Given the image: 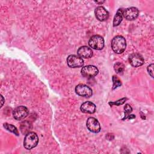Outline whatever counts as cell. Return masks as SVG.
I'll use <instances>...</instances> for the list:
<instances>
[{
  "instance_id": "obj_14",
  "label": "cell",
  "mask_w": 154,
  "mask_h": 154,
  "mask_svg": "<svg viewBox=\"0 0 154 154\" xmlns=\"http://www.w3.org/2000/svg\"><path fill=\"white\" fill-rule=\"evenodd\" d=\"M123 10L122 8H119L116 15L114 16V19H113V26H118L122 21L123 19Z\"/></svg>"
},
{
  "instance_id": "obj_12",
  "label": "cell",
  "mask_w": 154,
  "mask_h": 154,
  "mask_svg": "<svg viewBox=\"0 0 154 154\" xmlns=\"http://www.w3.org/2000/svg\"><path fill=\"white\" fill-rule=\"evenodd\" d=\"M78 55L84 58H90L93 56V52L91 48L87 46H82L80 47L77 51Z\"/></svg>"
},
{
  "instance_id": "obj_21",
  "label": "cell",
  "mask_w": 154,
  "mask_h": 154,
  "mask_svg": "<svg viewBox=\"0 0 154 154\" xmlns=\"http://www.w3.org/2000/svg\"><path fill=\"white\" fill-rule=\"evenodd\" d=\"M1 101H2V103H1V106H2V105H3V103H4V98H3V97L1 96Z\"/></svg>"
},
{
  "instance_id": "obj_18",
  "label": "cell",
  "mask_w": 154,
  "mask_h": 154,
  "mask_svg": "<svg viewBox=\"0 0 154 154\" xmlns=\"http://www.w3.org/2000/svg\"><path fill=\"white\" fill-rule=\"evenodd\" d=\"M124 109H125V117L123 119V120H124L125 119H126L128 117V116H129V114L132 111V108L129 104H126L125 106H124Z\"/></svg>"
},
{
  "instance_id": "obj_1",
  "label": "cell",
  "mask_w": 154,
  "mask_h": 154,
  "mask_svg": "<svg viewBox=\"0 0 154 154\" xmlns=\"http://www.w3.org/2000/svg\"><path fill=\"white\" fill-rule=\"evenodd\" d=\"M126 47L125 38L122 35L115 36L111 41V48L116 54L123 53Z\"/></svg>"
},
{
  "instance_id": "obj_16",
  "label": "cell",
  "mask_w": 154,
  "mask_h": 154,
  "mask_svg": "<svg viewBox=\"0 0 154 154\" xmlns=\"http://www.w3.org/2000/svg\"><path fill=\"white\" fill-rule=\"evenodd\" d=\"M4 127L8 130V131L14 133V134H16L17 136H19V132L17 129L13 125L11 124H8V123H4Z\"/></svg>"
},
{
  "instance_id": "obj_22",
  "label": "cell",
  "mask_w": 154,
  "mask_h": 154,
  "mask_svg": "<svg viewBox=\"0 0 154 154\" xmlns=\"http://www.w3.org/2000/svg\"><path fill=\"white\" fill-rule=\"evenodd\" d=\"M96 3H99V4H102L103 2H104V1H102V2H98V1H95Z\"/></svg>"
},
{
  "instance_id": "obj_7",
  "label": "cell",
  "mask_w": 154,
  "mask_h": 154,
  "mask_svg": "<svg viewBox=\"0 0 154 154\" xmlns=\"http://www.w3.org/2000/svg\"><path fill=\"white\" fill-rule=\"evenodd\" d=\"M99 72L98 69L93 65H88L82 68L81 73L84 77L93 78L97 75Z\"/></svg>"
},
{
  "instance_id": "obj_15",
  "label": "cell",
  "mask_w": 154,
  "mask_h": 154,
  "mask_svg": "<svg viewBox=\"0 0 154 154\" xmlns=\"http://www.w3.org/2000/svg\"><path fill=\"white\" fill-rule=\"evenodd\" d=\"M114 69L117 74L122 75V74H123V73L124 72L125 66L122 63L118 62V63H116L114 65Z\"/></svg>"
},
{
  "instance_id": "obj_2",
  "label": "cell",
  "mask_w": 154,
  "mask_h": 154,
  "mask_svg": "<svg viewBox=\"0 0 154 154\" xmlns=\"http://www.w3.org/2000/svg\"><path fill=\"white\" fill-rule=\"evenodd\" d=\"M38 143V137L34 132H28L23 140V146L27 150H30L37 146Z\"/></svg>"
},
{
  "instance_id": "obj_8",
  "label": "cell",
  "mask_w": 154,
  "mask_h": 154,
  "mask_svg": "<svg viewBox=\"0 0 154 154\" xmlns=\"http://www.w3.org/2000/svg\"><path fill=\"white\" fill-rule=\"evenodd\" d=\"M139 14V11L137 8L132 7L126 8L123 11V16L128 20L136 19Z\"/></svg>"
},
{
  "instance_id": "obj_10",
  "label": "cell",
  "mask_w": 154,
  "mask_h": 154,
  "mask_svg": "<svg viewBox=\"0 0 154 154\" xmlns=\"http://www.w3.org/2000/svg\"><path fill=\"white\" fill-rule=\"evenodd\" d=\"M129 61L130 64L135 67H140L144 63L143 57L138 53H133L131 54L129 57Z\"/></svg>"
},
{
  "instance_id": "obj_5",
  "label": "cell",
  "mask_w": 154,
  "mask_h": 154,
  "mask_svg": "<svg viewBox=\"0 0 154 154\" xmlns=\"http://www.w3.org/2000/svg\"><path fill=\"white\" fill-rule=\"evenodd\" d=\"M75 92L80 96L85 97H90L93 94L91 88L85 84H78L75 87Z\"/></svg>"
},
{
  "instance_id": "obj_20",
  "label": "cell",
  "mask_w": 154,
  "mask_h": 154,
  "mask_svg": "<svg viewBox=\"0 0 154 154\" xmlns=\"http://www.w3.org/2000/svg\"><path fill=\"white\" fill-rule=\"evenodd\" d=\"M147 72L150 76L152 78H153V64H151L147 67Z\"/></svg>"
},
{
  "instance_id": "obj_3",
  "label": "cell",
  "mask_w": 154,
  "mask_h": 154,
  "mask_svg": "<svg viewBox=\"0 0 154 154\" xmlns=\"http://www.w3.org/2000/svg\"><path fill=\"white\" fill-rule=\"evenodd\" d=\"M88 45L94 49L102 50L104 47V39L99 35H94L89 39Z\"/></svg>"
},
{
  "instance_id": "obj_6",
  "label": "cell",
  "mask_w": 154,
  "mask_h": 154,
  "mask_svg": "<svg viewBox=\"0 0 154 154\" xmlns=\"http://www.w3.org/2000/svg\"><path fill=\"white\" fill-rule=\"evenodd\" d=\"M29 113L28 109L23 105L16 107L13 111V117L17 120H20L25 118Z\"/></svg>"
},
{
  "instance_id": "obj_4",
  "label": "cell",
  "mask_w": 154,
  "mask_h": 154,
  "mask_svg": "<svg viewBox=\"0 0 154 154\" xmlns=\"http://www.w3.org/2000/svg\"><path fill=\"white\" fill-rule=\"evenodd\" d=\"M67 63L71 68H79L82 67L84 63L81 57L76 55H70L67 58Z\"/></svg>"
},
{
  "instance_id": "obj_17",
  "label": "cell",
  "mask_w": 154,
  "mask_h": 154,
  "mask_svg": "<svg viewBox=\"0 0 154 154\" xmlns=\"http://www.w3.org/2000/svg\"><path fill=\"white\" fill-rule=\"evenodd\" d=\"M112 82H113V86H112V89H115L117 88V87L121 86L122 85V82L120 81V80L118 78L117 76L114 75L112 76Z\"/></svg>"
},
{
  "instance_id": "obj_13",
  "label": "cell",
  "mask_w": 154,
  "mask_h": 154,
  "mask_svg": "<svg viewBox=\"0 0 154 154\" xmlns=\"http://www.w3.org/2000/svg\"><path fill=\"white\" fill-rule=\"evenodd\" d=\"M80 109L84 113L93 114L96 111V105L91 102L87 101L81 105Z\"/></svg>"
},
{
  "instance_id": "obj_11",
  "label": "cell",
  "mask_w": 154,
  "mask_h": 154,
  "mask_svg": "<svg viewBox=\"0 0 154 154\" xmlns=\"http://www.w3.org/2000/svg\"><path fill=\"white\" fill-rule=\"evenodd\" d=\"M96 17L99 21H105L109 17L108 11L102 6L97 7L94 11Z\"/></svg>"
},
{
  "instance_id": "obj_9",
  "label": "cell",
  "mask_w": 154,
  "mask_h": 154,
  "mask_svg": "<svg viewBox=\"0 0 154 154\" xmlns=\"http://www.w3.org/2000/svg\"><path fill=\"white\" fill-rule=\"evenodd\" d=\"M87 129L94 133H98L100 131V125L98 120L94 117H89L86 123Z\"/></svg>"
},
{
  "instance_id": "obj_19",
  "label": "cell",
  "mask_w": 154,
  "mask_h": 154,
  "mask_svg": "<svg viewBox=\"0 0 154 154\" xmlns=\"http://www.w3.org/2000/svg\"><path fill=\"white\" fill-rule=\"evenodd\" d=\"M126 100H127V98H122V99H120V100H118L117 101H116L115 102H109V104L110 105H116L119 106V105H120L123 104V103L126 102Z\"/></svg>"
}]
</instances>
